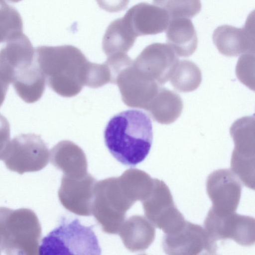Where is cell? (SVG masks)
Segmentation results:
<instances>
[{"instance_id":"cell-1","label":"cell","mask_w":255,"mask_h":255,"mask_svg":"<svg viewBox=\"0 0 255 255\" xmlns=\"http://www.w3.org/2000/svg\"><path fill=\"white\" fill-rule=\"evenodd\" d=\"M35 54L46 83L57 94L72 97L88 86L92 62L79 48L71 45L40 46Z\"/></svg>"},{"instance_id":"cell-2","label":"cell","mask_w":255,"mask_h":255,"mask_svg":"<svg viewBox=\"0 0 255 255\" xmlns=\"http://www.w3.org/2000/svg\"><path fill=\"white\" fill-rule=\"evenodd\" d=\"M153 140L152 122L142 111L130 109L111 118L104 141L111 154L124 165L134 166L148 154Z\"/></svg>"},{"instance_id":"cell-3","label":"cell","mask_w":255,"mask_h":255,"mask_svg":"<svg viewBox=\"0 0 255 255\" xmlns=\"http://www.w3.org/2000/svg\"><path fill=\"white\" fill-rule=\"evenodd\" d=\"M42 234L36 214L27 208L0 207V249L6 255L38 254Z\"/></svg>"},{"instance_id":"cell-4","label":"cell","mask_w":255,"mask_h":255,"mask_svg":"<svg viewBox=\"0 0 255 255\" xmlns=\"http://www.w3.org/2000/svg\"><path fill=\"white\" fill-rule=\"evenodd\" d=\"M93 226L82 225L77 218H63L59 225L41 241L40 255H99L101 249Z\"/></svg>"},{"instance_id":"cell-5","label":"cell","mask_w":255,"mask_h":255,"mask_svg":"<svg viewBox=\"0 0 255 255\" xmlns=\"http://www.w3.org/2000/svg\"><path fill=\"white\" fill-rule=\"evenodd\" d=\"M41 76L35 49L26 35L22 33L7 41L0 50V78L17 88Z\"/></svg>"},{"instance_id":"cell-6","label":"cell","mask_w":255,"mask_h":255,"mask_svg":"<svg viewBox=\"0 0 255 255\" xmlns=\"http://www.w3.org/2000/svg\"><path fill=\"white\" fill-rule=\"evenodd\" d=\"M133 204L123 190L118 177L97 182L92 213L105 233H118L127 211Z\"/></svg>"},{"instance_id":"cell-7","label":"cell","mask_w":255,"mask_h":255,"mask_svg":"<svg viewBox=\"0 0 255 255\" xmlns=\"http://www.w3.org/2000/svg\"><path fill=\"white\" fill-rule=\"evenodd\" d=\"M49 155L48 148L39 135L21 134L10 141L3 161L7 169L22 174L44 168Z\"/></svg>"},{"instance_id":"cell-8","label":"cell","mask_w":255,"mask_h":255,"mask_svg":"<svg viewBox=\"0 0 255 255\" xmlns=\"http://www.w3.org/2000/svg\"><path fill=\"white\" fill-rule=\"evenodd\" d=\"M141 202L146 218L165 234L178 231L186 222L174 204L170 189L162 180L154 178L150 194Z\"/></svg>"},{"instance_id":"cell-9","label":"cell","mask_w":255,"mask_h":255,"mask_svg":"<svg viewBox=\"0 0 255 255\" xmlns=\"http://www.w3.org/2000/svg\"><path fill=\"white\" fill-rule=\"evenodd\" d=\"M254 118L244 117L236 121L230 128L235 148L231 166L244 185L254 189Z\"/></svg>"},{"instance_id":"cell-10","label":"cell","mask_w":255,"mask_h":255,"mask_svg":"<svg viewBox=\"0 0 255 255\" xmlns=\"http://www.w3.org/2000/svg\"><path fill=\"white\" fill-rule=\"evenodd\" d=\"M178 61L177 55L168 44L154 43L142 51L130 67L141 78L161 86L169 80Z\"/></svg>"},{"instance_id":"cell-11","label":"cell","mask_w":255,"mask_h":255,"mask_svg":"<svg viewBox=\"0 0 255 255\" xmlns=\"http://www.w3.org/2000/svg\"><path fill=\"white\" fill-rule=\"evenodd\" d=\"M254 218L235 212L219 215L210 209L204 221V228L211 238L218 240L230 239L244 246L255 243Z\"/></svg>"},{"instance_id":"cell-12","label":"cell","mask_w":255,"mask_h":255,"mask_svg":"<svg viewBox=\"0 0 255 255\" xmlns=\"http://www.w3.org/2000/svg\"><path fill=\"white\" fill-rule=\"evenodd\" d=\"M162 245L168 255H214L217 250V242L205 228L187 221L178 231L165 234Z\"/></svg>"},{"instance_id":"cell-13","label":"cell","mask_w":255,"mask_h":255,"mask_svg":"<svg viewBox=\"0 0 255 255\" xmlns=\"http://www.w3.org/2000/svg\"><path fill=\"white\" fill-rule=\"evenodd\" d=\"M206 186L207 194L212 202L211 210L219 215L236 212L242 187L240 178L231 169L214 171L208 176Z\"/></svg>"},{"instance_id":"cell-14","label":"cell","mask_w":255,"mask_h":255,"mask_svg":"<svg viewBox=\"0 0 255 255\" xmlns=\"http://www.w3.org/2000/svg\"><path fill=\"white\" fill-rule=\"evenodd\" d=\"M96 183V179L88 173L81 178L63 175L58 190L60 203L65 209L76 215H92Z\"/></svg>"},{"instance_id":"cell-15","label":"cell","mask_w":255,"mask_h":255,"mask_svg":"<svg viewBox=\"0 0 255 255\" xmlns=\"http://www.w3.org/2000/svg\"><path fill=\"white\" fill-rule=\"evenodd\" d=\"M123 18L136 37L161 33L167 29L170 20L164 9L146 2L132 6Z\"/></svg>"},{"instance_id":"cell-16","label":"cell","mask_w":255,"mask_h":255,"mask_svg":"<svg viewBox=\"0 0 255 255\" xmlns=\"http://www.w3.org/2000/svg\"><path fill=\"white\" fill-rule=\"evenodd\" d=\"M212 38L219 51L225 56L254 53V28L251 19L247 20L242 28L229 25L218 26L214 30Z\"/></svg>"},{"instance_id":"cell-17","label":"cell","mask_w":255,"mask_h":255,"mask_svg":"<svg viewBox=\"0 0 255 255\" xmlns=\"http://www.w3.org/2000/svg\"><path fill=\"white\" fill-rule=\"evenodd\" d=\"M51 164L71 178H81L87 172L86 155L78 145L70 140H62L50 151Z\"/></svg>"},{"instance_id":"cell-18","label":"cell","mask_w":255,"mask_h":255,"mask_svg":"<svg viewBox=\"0 0 255 255\" xmlns=\"http://www.w3.org/2000/svg\"><path fill=\"white\" fill-rule=\"evenodd\" d=\"M118 233L128 250L139 252L145 251L153 242L155 229L146 217L134 215L124 222Z\"/></svg>"},{"instance_id":"cell-19","label":"cell","mask_w":255,"mask_h":255,"mask_svg":"<svg viewBox=\"0 0 255 255\" xmlns=\"http://www.w3.org/2000/svg\"><path fill=\"white\" fill-rule=\"evenodd\" d=\"M166 29L167 42L177 56L186 57L194 52L198 39L193 24L189 18L171 19Z\"/></svg>"},{"instance_id":"cell-20","label":"cell","mask_w":255,"mask_h":255,"mask_svg":"<svg viewBox=\"0 0 255 255\" xmlns=\"http://www.w3.org/2000/svg\"><path fill=\"white\" fill-rule=\"evenodd\" d=\"M182 108V101L178 95L161 88L146 111L158 123L170 124L180 116Z\"/></svg>"},{"instance_id":"cell-21","label":"cell","mask_w":255,"mask_h":255,"mask_svg":"<svg viewBox=\"0 0 255 255\" xmlns=\"http://www.w3.org/2000/svg\"><path fill=\"white\" fill-rule=\"evenodd\" d=\"M136 37L130 30L123 17L113 21L107 27L103 39V50L107 57L127 53L132 47Z\"/></svg>"},{"instance_id":"cell-22","label":"cell","mask_w":255,"mask_h":255,"mask_svg":"<svg viewBox=\"0 0 255 255\" xmlns=\"http://www.w3.org/2000/svg\"><path fill=\"white\" fill-rule=\"evenodd\" d=\"M119 179L123 189L134 203L145 200L150 194L154 179L144 171L130 168L126 170Z\"/></svg>"},{"instance_id":"cell-23","label":"cell","mask_w":255,"mask_h":255,"mask_svg":"<svg viewBox=\"0 0 255 255\" xmlns=\"http://www.w3.org/2000/svg\"><path fill=\"white\" fill-rule=\"evenodd\" d=\"M201 80V72L196 65L189 60H179L169 80L177 91L188 92L197 89Z\"/></svg>"},{"instance_id":"cell-24","label":"cell","mask_w":255,"mask_h":255,"mask_svg":"<svg viewBox=\"0 0 255 255\" xmlns=\"http://www.w3.org/2000/svg\"><path fill=\"white\" fill-rule=\"evenodd\" d=\"M23 22L18 11L5 0H0V43L23 32Z\"/></svg>"},{"instance_id":"cell-25","label":"cell","mask_w":255,"mask_h":255,"mask_svg":"<svg viewBox=\"0 0 255 255\" xmlns=\"http://www.w3.org/2000/svg\"><path fill=\"white\" fill-rule=\"evenodd\" d=\"M153 3L164 9L170 19L192 18L201 9L200 0H153Z\"/></svg>"},{"instance_id":"cell-26","label":"cell","mask_w":255,"mask_h":255,"mask_svg":"<svg viewBox=\"0 0 255 255\" xmlns=\"http://www.w3.org/2000/svg\"><path fill=\"white\" fill-rule=\"evenodd\" d=\"M10 125L7 119L0 114V160H3L10 142Z\"/></svg>"},{"instance_id":"cell-27","label":"cell","mask_w":255,"mask_h":255,"mask_svg":"<svg viewBox=\"0 0 255 255\" xmlns=\"http://www.w3.org/2000/svg\"><path fill=\"white\" fill-rule=\"evenodd\" d=\"M99 7L110 12H117L127 7L129 0H96Z\"/></svg>"},{"instance_id":"cell-28","label":"cell","mask_w":255,"mask_h":255,"mask_svg":"<svg viewBox=\"0 0 255 255\" xmlns=\"http://www.w3.org/2000/svg\"><path fill=\"white\" fill-rule=\"evenodd\" d=\"M9 84L0 78V107L2 105L8 88Z\"/></svg>"},{"instance_id":"cell-29","label":"cell","mask_w":255,"mask_h":255,"mask_svg":"<svg viewBox=\"0 0 255 255\" xmlns=\"http://www.w3.org/2000/svg\"><path fill=\"white\" fill-rule=\"evenodd\" d=\"M6 1H8L10 3H16L19 1H21L22 0H5Z\"/></svg>"},{"instance_id":"cell-30","label":"cell","mask_w":255,"mask_h":255,"mask_svg":"<svg viewBox=\"0 0 255 255\" xmlns=\"http://www.w3.org/2000/svg\"><path fill=\"white\" fill-rule=\"evenodd\" d=\"M0 253H1V251H0Z\"/></svg>"}]
</instances>
